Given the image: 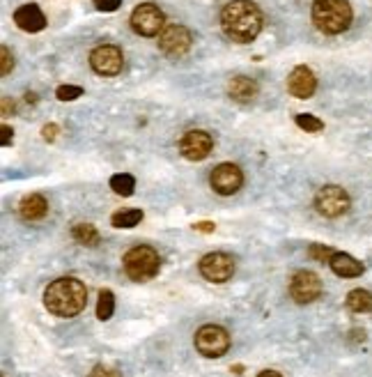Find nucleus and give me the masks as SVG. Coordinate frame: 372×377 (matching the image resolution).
I'll return each instance as SVG.
<instances>
[{"label":"nucleus","mask_w":372,"mask_h":377,"mask_svg":"<svg viewBox=\"0 0 372 377\" xmlns=\"http://www.w3.org/2000/svg\"><path fill=\"white\" fill-rule=\"evenodd\" d=\"M221 26L232 42L248 44L262 31V12L253 0H232L223 7Z\"/></svg>","instance_id":"f257e3e1"},{"label":"nucleus","mask_w":372,"mask_h":377,"mask_svg":"<svg viewBox=\"0 0 372 377\" xmlns=\"http://www.w3.org/2000/svg\"><path fill=\"white\" fill-rule=\"evenodd\" d=\"M85 304H87V290L74 276L55 278L44 293V306L55 317H74L83 311Z\"/></svg>","instance_id":"f03ea898"},{"label":"nucleus","mask_w":372,"mask_h":377,"mask_svg":"<svg viewBox=\"0 0 372 377\" xmlns=\"http://www.w3.org/2000/svg\"><path fill=\"white\" fill-rule=\"evenodd\" d=\"M351 5L347 0H315L312 23L324 35H340L351 26Z\"/></svg>","instance_id":"7ed1b4c3"},{"label":"nucleus","mask_w":372,"mask_h":377,"mask_svg":"<svg viewBox=\"0 0 372 377\" xmlns=\"http://www.w3.org/2000/svg\"><path fill=\"white\" fill-rule=\"evenodd\" d=\"M126 276L136 283H145L159 274L161 258L152 246H133L124 253L122 258Z\"/></svg>","instance_id":"20e7f679"},{"label":"nucleus","mask_w":372,"mask_h":377,"mask_svg":"<svg viewBox=\"0 0 372 377\" xmlns=\"http://www.w3.org/2000/svg\"><path fill=\"white\" fill-rule=\"evenodd\" d=\"M195 350L207 359H219L230 350V334L219 324H204L195 332Z\"/></svg>","instance_id":"39448f33"},{"label":"nucleus","mask_w":372,"mask_h":377,"mask_svg":"<svg viewBox=\"0 0 372 377\" xmlns=\"http://www.w3.org/2000/svg\"><path fill=\"white\" fill-rule=\"evenodd\" d=\"M165 26H168V23H165V14L159 9V5H154V3H141L131 12L133 33H138L143 37L161 35Z\"/></svg>","instance_id":"423d86ee"},{"label":"nucleus","mask_w":372,"mask_h":377,"mask_svg":"<svg viewBox=\"0 0 372 377\" xmlns=\"http://www.w3.org/2000/svg\"><path fill=\"white\" fill-rule=\"evenodd\" d=\"M351 205V198H349V193L338 187V185H327V187H322L317 191V196H315V207L322 217H329V219H338L342 217L345 212L349 209Z\"/></svg>","instance_id":"0eeeda50"},{"label":"nucleus","mask_w":372,"mask_h":377,"mask_svg":"<svg viewBox=\"0 0 372 377\" xmlns=\"http://www.w3.org/2000/svg\"><path fill=\"white\" fill-rule=\"evenodd\" d=\"M191 44H193L191 31L180 23H168L159 35V48L170 58H180L184 53H189Z\"/></svg>","instance_id":"6e6552de"},{"label":"nucleus","mask_w":372,"mask_h":377,"mask_svg":"<svg viewBox=\"0 0 372 377\" xmlns=\"http://www.w3.org/2000/svg\"><path fill=\"white\" fill-rule=\"evenodd\" d=\"M90 67L99 76H117L124 67V55L113 44H102L92 48L90 53Z\"/></svg>","instance_id":"1a4fd4ad"},{"label":"nucleus","mask_w":372,"mask_h":377,"mask_svg":"<svg viewBox=\"0 0 372 377\" xmlns=\"http://www.w3.org/2000/svg\"><path fill=\"white\" fill-rule=\"evenodd\" d=\"M209 185L219 196H232V193H237L244 185V173L237 163H219V166L212 170Z\"/></svg>","instance_id":"9d476101"},{"label":"nucleus","mask_w":372,"mask_h":377,"mask_svg":"<svg viewBox=\"0 0 372 377\" xmlns=\"http://www.w3.org/2000/svg\"><path fill=\"white\" fill-rule=\"evenodd\" d=\"M198 267H200V274L212 283H225V281H230L234 274L232 256L221 253V251H217V253H207L200 260Z\"/></svg>","instance_id":"9b49d317"},{"label":"nucleus","mask_w":372,"mask_h":377,"mask_svg":"<svg viewBox=\"0 0 372 377\" xmlns=\"http://www.w3.org/2000/svg\"><path fill=\"white\" fill-rule=\"evenodd\" d=\"M290 295L297 304H310L322 295V281L315 272H308V269H301L295 276H292L290 283Z\"/></svg>","instance_id":"f8f14e48"},{"label":"nucleus","mask_w":372,"mask_h":377,"mask_svg":"<svg viewBox=\"0 0 372 377\" xmlns=\"http://www.w3.org/2000/svg\"><path fill=\"white\" fill-rule=\"evenodd\" d=\"M214 148V138L212 133L202 131V129H193V131H186L182 141H180V152L184 159L189 161H202L209 157V152Z\"/></svg>","instance_id":"ddd939ff"},{"label":"nucleus","mask_w":372,"mask_h":377,"mask_svg":"<svg viewBox=\"0 0 372 377\" xmlns=\"http://www.w3.org/2000/svg\"><path fill=\"white\" fill-rule=\"evenodd\" d=\"M288 90H290L292 97H297V99H310V97L315 94L317 79H315V74H312L310 67L299 65L292 70V74L288 76Z\"/></svg>","instance_id":"4468645a"},{"label":"nucleus","mask_w":372,"mask_h":377,"mask_svg":"<svg viewBox=\"0 0 372 377\" xmlns=\"http://www.w3.org/2000/svg\"><path fill=\"white\" fill-rule=\"evenodd\" d=\"M14 23L26 33H39L46 28V16L42 9H39V5L28 3V5H21L14 12Z\"/></svg>","instance_id":"2eb2a0df"},{"label":"nucleus","mask_w":372,"mask_h":377,"mask_svg":"<svg viewBox=\"0 0 372 377\" xmlns=\"http://www.w3.org/2000/svg\"><path fill=\"white\" fill-rule=\"evenodd\" d=\"M329 267L334 269L336 276H342V278H356L363 274V269H366L354 256L342 253V251H336L334 258L329 260Z\"/></svg>","instance_id":"dca6fc26"},{"label":"nucleus","mask_w":372,"mask_h":377,"mask_svg":"<svg viewBox=\"0 0 372 377\" xmlns=\"http://www.w3.org/2000/svg\"><path fill=\"white\" fill-rule=\"evenodd\" d=\"M228 94L234 102L248 104L258 97V83L248 79V76H234V79H230V83H228Z\"/></svg>","instance_id":"f3484780"},{"label":"nucleus","mask_w":372,"mask_h":377,"mask_svg":"<svg viewBox=\"0 0 372 377\" xmlns=\"http://www.w3.org/2000/svg\"><path fill=\"white\" fill-rule=\"evenodd\" d=\"M18 214H21L23 221H39L48 214V202L44 196H39V193H31V196H26L21 200V205H18Z\"/></svg>","instance_id":"a211bd4d"},{"label":"nucleus","mask_w":372,"mask_h":377,"mask_svg":"<svg viewBox=\"0 0 372 377\" xmlns=\"http://www.w3.org/2000/svg\"><path fill=\"white\" fill-rule=\"evenodd\" d=\"M347 308L354 313H368L372 311V293H368V290H351V293L347 295Z\"/></svg>","instance_id":"6ab92c4d"},{"label":"nucleus","mask_w":372,"mask_h":377,"mask_svg":"<svg viewBox=\"0 0 372 377\" xmlns=\"http://www.w3.org/2000/svg\"><path fill=\"white\" fill-rule=\"evenodd\" d=\"M74 239L83 246H97L99 244V230H97L92 224H76L72 230Z\"/></svg>","instance_id":"aec40b11"},{"label":"nucleus","mask_w":372,"mask_h":377,"mask_svg":"<svg viewBox=\"0 0 372 377\" xmlns=\"http://www.w3.org/2000/svg\"><path fill=\"white\" fill-rule=\"evenodd\" d=\"M113 226L115 228H136L143 221V209H122L113 214Z\"/></svg>","instance_id":"412c9836"},{"label":"nucleus","mask_w":372,"mask_h":377,"mask_svg":"<svg viewBox=\"0 0 372 377\" xmlns=\"http://www.w3.org/2000/svg\"><path fill=\"white\" fill-rule=\"evenodd\" d=\"M111 189L117 193V196L129 198V196H133V189H136V177H133V175H129V173H120V175H113V177H111Z\"/></svg>","instance_id":"4be33fe9"},{"label":"nucleus","mask_w":372,"mask_h":377,"mask_svg":"<svg viewBox=\"0 0 372 377\" xmlns=\"http://www.w3.org/2000/svg\"><path fill=\"white\" fill-rule=\"evenodd\" d=\"M115 313V297L111 290H102L99 293V302H97V317H99L102 322L111 320Z\"/></svg>","instance_id":"5701e85b"},{"label":"nucleus","mask_w":372,"mask_h":377,"mask_svg":"<svg viewBox=\"0 0 372 377\" xmlns=\"http://www.w3.org/2000/svg\"><path fill=\"white\" fill-rule=\"evenodd\" d=\"M297 127L303 129L306 133H317L324 129V122H322L319 118H315V115L310 113H299L297 115Z\"/></svg>","instance_id":"b1692460"},{"label":"nucleus","mask_w":372,"mask_h":377,"mask_svg":"<svg viewBox=\"0 0 372 377\" xmlns=\"http://www.w3.org/2000/svg\"><path fill=\"white\" fill-rule=\"evenodd\" d=\"M334 253H336V251L329 248V246H324V244H312V246L308 248V256H310L312 260H317V263H329V260L334 258Z\"/></svg>","instance_id":"393cba45"},{"label":"nucleus","mask_w":372,"mask_h":377,"mask_svg":"<svg viewBox=\"0 0 372 377\" xmlns=\"http://www.w3.org/2000/svg\"><path fill=\"white\" fill-rule=\"evenodd\" d=\"M55 97L60 102H74L78 97H83V88H78V85H60L55 90Z\"/></svg>","instance_id":"a878e982"},{"label":"nucleus","mask_w":372,"mask_h":377,"mask_svg":"<svg viewBox=\"0 0 372 377\" xmlns=\"http://www.w3.org/2000/svg\"><path fill=\"white\" fill-rule=\"evenodd\" d=\"M0 58H3V62H0V74L7 76L9 72L14 70V58H12V53H9L7 46L0 48Z\"/></svg>","instance_id":"bb28decb"},{"label":"nucleus","mask_w":372,"mask_h":377,"mask_svg":"<svg viewBox=\"0 0 372 377\" xmlns=\"http://www.w3.org/2000/svg\"><path fill=\"white\" fill-rule=\"evenodd\" d=\"M92 3L99 12H115V9L122 5V0H92Z\"/></svg>","instance_id":"cd10ccee"},{"label":"nucleus","mask_w":372,"mask_h":377,"mask_svg":"<svg viewBox=\"0 0 372 377\" xmlns=\"http://www.w3.org/2000/svg\"><path fill=\"white\" fill-rule=\"evenodd\" d=\"M87 377H122L115 368H109V366H94L92 373Z\"/></svg>","instance_id":"c85d7f7f"},{"label":"nucleus","mask_w":372,"mask_h":377,"mask_svg":"<svg viewBox=\"0 0 372 377\" xmlns=\"http://www.w3.org/2000/svg\"><path fill=\"white\" fill-rule=\"evenodd\" d=\"M58 131H60V127L58 124H46V127L42 129V136H44V141H55V136H58Z\"/></svg>","instance_id":"c756f323"},{"label":"nucleus","mask_w":372,"mask_h":377,"mask_svg":"<svg viewBox=\"0 0 372 377\" xmlns=\"http://www.w3.org/2000/svg\"><path fill=\"white\" fill-rule=\"evenodd\" d=\"M12 129L7 127V124H3V148H9V145H12Z\"/></svg>","instance_id":"7c9ffc66"},{"label":"nucleus","mask_w":372,"mask_h":377,"mask_svg":"<svg viewBox=\"0 0 372 377\" xmlns=\"http://www.w3.org/2000/svg\"><path fill=\"white\" fill-rule=\"evenodd\" d=\"M193 228H195V230H200V233H214V228H217V226L209 224V221H202V224H195Z\"/></svg>","instance_id":"2f4dec72"},{"label":"nucleus","mask_w":372,"mask_h":377,"mask_svg":"<svg viewBox=\"0 0 372 377\" xmlns=\"http://www.w3.org/2000/svg\"><path fill=\"white\" fill-rule=\"evenodd\" d=\"M9 111H14V104L9 102V97H3V115H9Z\"/></svg>","instance_id":"473e14b6"},{"label":"nucleus","mask_w":372,"mask_h":377,"mask_svg":"<svg viewBox=\"0 0 372 377\" xmlns=\"http://www.w3.org/2000/svg\"><path fill=\"white\" fill-rule=\"evenodd\" d=\"M258 377H283V375H280L278 371H262Z\"/></svg>","instance_id":"72a5a7b5"}]
</instances>
